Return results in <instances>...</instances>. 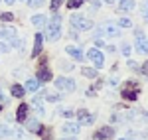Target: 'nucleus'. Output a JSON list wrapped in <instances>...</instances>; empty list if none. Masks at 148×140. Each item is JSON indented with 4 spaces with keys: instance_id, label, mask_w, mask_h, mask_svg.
<instances>
[{
    "instance_id": "f257e3e1",
    "label": "nucleus",
    "mask_w": 148,
    "mask_h": 140,
    "mask_svg": "<svg viewBox=\"0 0 148 140\" xmlns=\"http://www.w3.org/2000/svg\"><path fill=\"white\" fill-rule=\"evenodd\" d=\"M59 36H61V16H51V20L47 22V42H57L59 40Z\"/></svg>"
},
{
    "instance_id": "f03ea898",
    "label": "nucleus",
    "mask_w": 148,
    "mask_h": 140,
    "mask_svg": "<svg viewBox=\"0 0 148 140\" xmlns=\"http://www.w3.org/2000/svg\"><path fill=\"white\" fill-rule=\"evenodd\" d=\"M71 26L75 30H91L93 22L89 18H83V16H71Z\"/></svg>"
},
{
    "instance_id": "7ed1b4c3",
    "label": "nucleus",
    "mask_w": 148,
    "mask_h": 140,
    "mask_svg": "<svg viewBox=\"0 0 148 140\" xmlns=\"http://www.w3.org/2000/svg\"><path fill=\"white\" fill-rule=\"evenodd\" d=\"M97 32H99V36H109V38H114V36H119V26L116 24H101L99 28H97Z\"/></svg>"
},
{
    "instance_id": "20e7f679",
    "label": "nucleus",
    "mask_w": 148,
    "mask_h": 140,
    "mask_svg": "<svg viewBox=\"0 0 148 140\" xmlns=\"http://www.w3.org/2000/svg\"><path fill=\"white\" fill-rule=\"evenodd\" d=\"M56 87L65 93H71V91H75V81L69 77H59V79H56Z\"/></svg>"
},
{
    "instance_id": "39448f33",
    "label": "nucleus",
    "mask_w": 148,
    "mask_h": 140,
    "mask_svg": "<svg viewBox=\"0 0 148 140\" xmlns=\"http://www.w3.org/2000/svg\"><path fill=\"white\" fill-rule=\"evenodd\" d=\"M123 97H125L126 101H134V99L138 97V85H136V83H134V81L128 83V87L123 91Z\"/></svg>"
},
{
    "instance_id": "423d86ee",
    "label": "nucleus",
    "mask_w": 148,
    "mask_h": 140,
    "mask_svg": "<svg viewBox=\"0 0 148 140\" xmlns=\"http://www.w3.org/2000/svg\"><path fill=\"white\" fill-rule=\"evenodd\" d=\"M89 59L95 63V67H97V69L105 65V57H103V53L99 51V49H89Z\"/></svg>"
},
{
    "instance_id": "0eeeda50",
    "label": "nucleus",
    "mask_w": 148,
    "mask_h": 140,
    "mask_svg": "<svg viewBox=\"0 0 148 140\" xmlns=\"http://www.w3.org/2000/svg\"><path fill=\"white\" fill-rule=\"evenodd\" d=\"M136 49L142 53V55H146V53H148V40L142 36V32H138V34H136Z\"/></svg>"
},
{
    "instance_id": "6e6552de",
    "label": "nucleus",
    "mask_w": 148,
    "mask_h": 140,
    "mask_svg": "<svg viewBox=\"0 0 148 140\" xmlns=\"http://www.w3.org/2000/svg\"><path fill=\"white\" fill-rule=\"evenodd\" d=\"M113 134H114V128L105 126V128H101V130L95 132V138H97V140H107V138H113Z\"/></svg>"
},
{
    "instance_id": "1a4fd4ad",
    "label": "nucleus",
    "mask_w": 148,
    "mask_h": 140,
    "mask_svg": "<svg viewBox=\"0 0 148 140\" xmlns=\"http://www.w3.org/2000/svg\"><path fill=\"white\" fill-rule=\"evenodd\" d=\"M0 40H10L16 44V30L14 28H0Z\"/></svg>"
},
{
    "instance_id": "9d476101",
    "label": "nucleus",
    "mask_w": 148,
    "mask_h": 140,
    "mask_svg": "<svg viewBox=\"0 0 148 140\" xmlns=\"http://www.w3.org/2000/svg\"><path fill=\"white\" fill-rule=\"evenodd\" d=\"M42 42H44V36L36 34V44H34V49H32V57L40 55V51H42Z\"/></svg>"
},
{
    "instance_id": "9b49d317",
    "label": "nucleus",
    "mask_w": 148,
    "mask_h": 140,
    "mask_svg": "<svg viewBox=\"0 0 148 140\" xmlns=\"http://www.w3.org/2000/svg\"><path fill=\"white\" fill-rule=\"evenodd\" d=\"M77 117H79V124H91L93 122V115H89L87 111H79Z\"/></svg>"
},
{
    "instance_id": "f8f14e48",
    "label": "nucleus",
    "mask_w": 148,
    "mask_h": 140,
    "mask_svg": "<svg viewBox=\"0 0 148 140\" xmlns=\"http://www.w3.org/2000/svg\"><path fill=\"white\" fill-rule=\"evenodd\" d=\"M38 79H40V83H42V81H44V83L51 81V71L47 69V67H42V69L38 71Z\"/></svg>"
},
{
    "instance_id": "ddd939ff",
    "label": "nucleus",
    "mask_w": 148,
    "mask_h": 140,
    "mask_svg": "<svg viewBox=\"0 0 148 140\" xmlns=\"http://www.w3.org/2000/svg\"><path fill=\"white\" fill-rule=\"evenodd\" d=\"M65 53H69L73 59H77V61H83V53H81L77 47H73V46H69V47H65Z\"/></svg>"
},
{
    "instance_id": "4468645a",
    "label": "nucleus",
    "mask_w": 148,
    "mask_h": 140,
    "mask_svg": "<svg viewBox=\"0 0 148 140\" xmlns=\"http://www.w3.org/2000/svg\"><path fill=\"white\" fill-rule=\"evenodd\" d=\"M63 134H77L79 132V124H75V122H67L63 128H61Z\"/></svg>"
},
{
    "instance_id": "2eb2a0df",
    "label": "nucleus",
    "mask_w": 148,
    "mask_h": 140,
    "mask_svg": "<svg viewBox=\"0 0 148 140\" xmlns=\"http://www.w3.org/2000/svg\"><path fill=\"white\" fill-rule=\"evenodd\" d=\"M26 115H28V105H26V103H22V105L18 107V113H16V118H18V122H22L24 118H26Z\"/></svg>"
},
{
    "instance_id": "dca6fc26",
    "label": "nucleus",
    "mask_w": 148,
    "mask_h": 140,
    "mask_svg": "<svg viewBox=\"0 0 148 140\" xmlns=\"http://www.w3.org/2000/svg\"><path fill=\"white\" fill-rule=\"evenodd\" d=\"M32 24H34L36 28H44V26H46V16H42V14H36L34 18H32Z\"/></svg>"
},
{
    "instance_id": "f3484780",
    "label": "nucleus",
    "mask_w": 148,
    "mask_h": 140,
    "mask_svg": "<svg viewBox=\"0 0 148 140\" xmlns=\"http://www.w3.org/2000/svg\"><path fill=\"white\" fill-rule=\"evenodd\" d=\"M132 8H134V2L132 0H121L119 2V10L126 12V10H132Z\"/></svg>"
},
{
    "instance_id": "a211bd4d",
    "label": "nucleus",
    "mask_w": 148,
    "mask_h": 140,
    "mask_svg": "<svg viewBox=\"0 0 148 140\" xmlns=\"http://www.w3.org/2000/svg\"><path fill=\"white\" fill-rule=\"evenodd\" d=\"M26 89H28V91H38V89H40V79H38V77H36V79H30V81L26 83Z\"/></svg>"
},
{
    "instance_id": "6ab92c4d",
    "label": "nucleus",
    "mask_w": 148,
    "mask_h": 140,
    "mask_svg": "<svg viewBox=\"0 0 148 140\" xmlns=\"http://www.w3.org/2000/svg\"><path fill=\"white\" fill-rule=\"evenodd\" d=\"M28 130H30V132H42V124H40L38 120H30V122H28Z\"/></svg>"
},
{
    "instance_id": "aec40b11",
    "label": "nucleus",
    "mask_w": 148,
    "mask_h": 140,
    "mask_svg": "<svg viewBox=\"0 0 148 140\" xmlns=\"http://www.w3.org/2000/svg\"><path fill=\"white\" fill-rule=\"evenodd\" d=\"M87 0H69L67 2V8H79V6H83Z\"/></svg>"
},
{
    "instance_id": "412c9836",
    "label": "nucleus",
    "mask_w": 148,
    "mask_h": 140,
    "mask_svg": "<svg viewBox=\"0 0 148 140\" xmlns=\"http://www.w3.org/2000/svg\"><path fill=\"white\" fill-rule=\"evenodd\" d=\"M12 130L6 126V124H0V138H6V136H10Z\"/></svg>"
},
{
    "instance_id": "4be33fe9",
    "label": "nucleus",
    "mask_w": 148,
    "mask_h": 140,
    "mask_svg": "<svg viewBox=\"0 0 148 140\" xmlns=\"http://www.w3.org/2000/svg\"><path fill=\"white\" fill-rule=\"evenodd\" d=\"M12 95H14V97H22V95H24V87L14 85V87H12Z\"/></svg>"
},
{
    "instance_id": "5701e85b",
    "label": "nucleus",
    "mask_w": 148,
    "mask_h": 140,
    "mask_svg": "<svg viewBox=\"0 0 148 140\" xmlns=\"http://www.w3.org/2000/svg\"><path fill=\"white\" fill-rule=\"evenodd\" d=\"M81 73H83L85 77H95V75H97V69H89V67H85V69H81Z\"/></svg>"
},
{
    "instance_id": "b1692460",
    "label": "nucleus",
    "mask_w": 148,
    "mask_h": 140,
    "mask_svg": "<svg viewBox=\"0 0 148 140\" xmlns=\"http://www.w3.org/2000/svg\"><path fill=\"white\" fill-rule=\"evenodd\" d=\"M119 26H121V28H130L132 22H130L128 18H121V20H119Z\"/></svg>"
},
{
    "instance_id": "393cba45",
    "label": "nucleus",
    "mask_w": 148,
    "mask_h": 140,
    "mask_svg": "<svg viewBox=\"0 0 148 140\" xmlns=\"http://www.w3.org/2000/svg\"><path fill=\"white\" fill-rule=\"evenodd\" d=\"M0 20H2V22H10V20H14V14H10V12H4V14L0 16Z\"/></svg>"
},
{
    "instance_id": "a878e982",
    "label": "nucleus",
    "mask_w": 148,
    "mask_h": 140,
    "mask_svg": "<svg viewBox=\"0 0 148 140\" xmlns=\"http://www.w3.org/2000/svg\"><path fill=\"white\" fill-rule=\"evenodd\" d=\"M34 107H36V111H38L40 115H44V107H42V103H40V99H34Z\"/></svg>"
},
{
    "instance_id": "bb28decb",
    "label": "nucleus",
    "mask_w": 148,
    "mask_h": 140,
    "mask_svg": "<svg viewBox=\"0 0 148 140\" xmlns=\"http://www.w3.org/2000/svg\"><path fill=\"white\" fill-rule=\"evenodd\" d=\"M44 2H46V0H30V6H36V8H40V6H44Z\"/></svg>"
},
{
    "instance_id": "cd10ccee",
    "label": "nucleus",
    "mask_w": 148,
    "mask_h": 140,
    "mask_svg": "<svg viewBox=\"0 0 148 140\" xmlns=\"http://www.w3.org/2000/svg\"><path fill=\"white\" fill-rule=\"evenodd\" d=\"M59 6H61V0H51V8H53V10H57Z\"/></svg>"
},
{
    "instance_id": "c85d7f7f",
    "label": "nucleus",
    "mask_w": 148,
    "mask_h": 140,
    "mask_svg": "<svg viewBox=\"0 0 148 140\" xmlns=\"http://www.w3.org/2000/svg\"><path fill=\"white\" fill-rule=\"evenodd\" d=\"M42 138L44 140H51V134H49L47 130H42Z\"/></svg>"
},
{
    "instance_id": "c756f323",
    "label": "nucleus",
    "mask_w": 148,
    "mask_h": 140,
    "mask_svg": "<svg viewBox=\"0 0 148 140\" xmlns=\"http://www.w3.org/2000/svg\"><path fill=\"white\" fill-rule=\"evenodd\" d=\"M140 71H142V73H144V75L148 77V61L144 63V65H142V67H140Z\"/></svg>"
},
{
    "instance_id": "7c9ffc66",
    "label": "nucleus",
    "mask_w": 148,
    "mask_h": 140,
    "mask_svg": "<svg viewBox=\"0 0 148 140\" xmlns=\"http://www.w3.org/2000/svg\"><path fill=\"white\" fill-rule=\"evenodd\" d=\"M123 53H125V55H130V47L125 46V47H123Z\"/></svg>"
},
{
    "instance_id": "2f4dec72",
    "label": "nucleus",
    "mask_w": 148,
    "mask_h": 140,
    "mask_svg": "<svg viewBox=\"0 0 148 140\" xmlns=\"http://www.w3.org/2000/svg\"><path fill=\"white\" fill-rule=\"evenodd\" d=\"M0 51H8V46L6 44H0Z\"/></svg>"
},
{
    "instance_id": "473e14b6",
    "label": "nucleus",
    "mask_w": 148,
    "mask_h": 140,
    "mask_svg": "<svg viewBox=\"0 0 148 140\" xmlns=\"http://www.w3.org/2000/svg\"><path fill=\"white\" fill-rule=\"evenodd\" d=\"M144 16H146V20H148V4L144 6Z\"/></svg>"
},
{
    "instance_id": "72a5a7b5",
    "label": "nucleus",
    "mask_w": 148,
    "mask_h": 140,
    "mask_svg": "<svg viewBox=\"0 0 148 140\" xmlns=\"http://www.w3.org/2000/svg\"><path fill=\"white\" fill-rule=\"evenodd\" d=\"M4 2H6V4H14L16 0H4Z\"/></svg>"
},
{
    "instance_id": "f704fd0d",
    "label": "nucleus",
    "mask_w": 148,
    "mask_h": 140,
    "mask_svg": "<svg viewBox=\"0 0 148 140\" xmlns=\"http://www.w3.org/2000/svg\"><path fill=\"white\" fill-rule=\"evenodd\" d=\"M63 140H75V138H63Z\"/></svg>"
},
{
    "instance_id": "c9c22d12",
    "label": "nucleus",
    "mask_w": 148,
    "mask_h": 140,
    "mask_svg": "<svg viewBox=\"0 0 148 140\" xmlns=\"http://www.w3.org/2000/svg\"><path fill=\"white\" fill-rule=\"evenodd\" d=\"M121 140H128V138H121Z\"/></svg>"
},
{
    "instance_id": "e433bc0d",
    "label": "nucleus",
    "mask_w": 148,
    "mask_h": 140,
    "mask_svg": "<svg viewBox=\"0 0 148 140\" xmlns=\"http://www.w3.org/2000/svg\"><path fill=\"white\" fill-rule=\"evenodd\" d=\"M0 111H2V105H0Z\"/></svg>"
}]
</instances>
